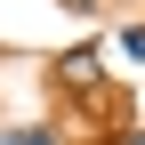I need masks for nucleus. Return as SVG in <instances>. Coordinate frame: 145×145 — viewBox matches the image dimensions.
<instances>
[{
    "instance_id": "nucleus-4",
    "label": "nucleus",
    "mask_w": 145,
    "mask_h": 145,
    "mask_svg": "<svg viewBox=\"0 0 145 145\" xmlns=\"http://www.w3.org/2000/svg\"><path fill=\"white\" fill-rule=\"evenodd\" d=\"M121 145H145V129H129V137H121Z\"/></svg>"
},
{
    "instance_id": "nucleus-3",
    "label": "nucleus",
    "mask_w": 145,
    "mask_h": 145,
    "mask_svg": "<svg viewBox=\"0 0 145 145\" xmlns=\"http://www.w3.org/2000/svg\"><path fill=\"white\" fill-rule=\"evenodd\" d=\"M65 8H81V16H89V8H97V0H65Z\"/></svg>"
},
{
    "instance_id": "nucleus-1",
    "label": "nucleus",
    "mask_w": 145,
    "mask_h": 145,
    "mask_svg": "<svg viewBox=\"0 0 145 145\" xmlns=\"http://www.w3.org/2000/svg\"><path fill=\"white\" fill-rule=\"evenodd\" d=\"M0 145H65V137L48 129V121H24V129H8V137H0Z\"/></svg>"
},
{
    "instance_id": "nucleus-2",
    "label": "nucleus",
    "mask_w": 145,
    "mask_h": 145,
    "mask_svg": "<svg viewBox=\"0 0 145 145\" xmlns=\"http://www.w3.org/2000/svg\"><path fill=\"white\" fill-rule=\"evenodd\" d=\"M113 48H121L129 65H145V24H121V32H113Z\"/></svg>"
}]
</instances>
